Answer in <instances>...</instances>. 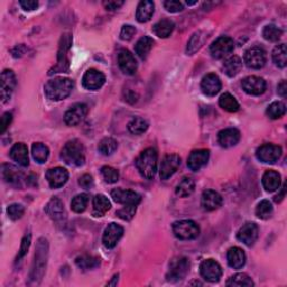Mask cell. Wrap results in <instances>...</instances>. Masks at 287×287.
<instances>
[{
  "instance_id": "cell-46",
  "label": "cell",
  "mask_w": 287,
  "mask_h": 287,
  "mask_svg": "<svg viewBox=\"0 0 287 287\" xmlns=\"http://www.w3.org/2000/svg\"><path fill=\"white\" fill-rule=\"evenodd\" d=\"M273 204H271L268 200H262L258 203V206L256 208V215L259 219L262 220H267L271 216H273Z\"/></svg>"
},
{
  "instance_id": "cell-59",
  "label": "cell",
  "mask_w": 287,
  "mask_h": 287,
  "mask_svg": "<svg viewBox=\"0 0 287 287\" xmlns=\"http://www.w3.org/2000/svg\"><path fill=\"white\" fill-rule=\"evenodd\" d=\"M126 100L130 102V104H135V102L138 100V95L133 91H127V93H126Z\"/></svg>"
},
{
  "instance_id": "cell-18",
  "label": "cell",
  "mask_w": 287,
  "mask_h": 287,
  "mask_svg": "<svg viewBox=\"0 0 287 287\" xmlns=\"http://www.w3.org/2000/svg\"><path fill=\"white\" fill-rule=\"evenodd\" d=\"M16 86V76L14 72L11 70H5L2 73V86H0V95H2V101L7 102L11 99L13 91Z\"/></svg>"
},
{
  "instance_id": "cell-39",
  "label": "cell",
  "mask_w": 287,
  "mask_h": 287,
  "mask_svg": "<svg viewBox=\"0 0 287 287\" xmlns=\"http://www.w3.org/2000/svg\"><path fill=\"white\" fill-rule=\"evenodd\" d=\"M196 189V183L191 177L183 178V181L176 187V194L179 198L189 197Z\"/></svg>"
},
{
  "instance_id": "cell-25",
  "label": "cell",
  "mask_w": 287,
  "mask_h": 287,
  "mask_svg": "<svg viewBox=\"0 0 287 287\" xmlns=\"http://www.w3.org/2000/svg\"><path fill=\"white\" fill-rule=\"evenodd\" d=\"M45 212L52 220L54 221L62 220L65 216L64 204H63V202L58 198H53L51 199L50 202L46 204Z\"/></svg>"
},
{
  "instance_id": "cell-21",
  "label": "cell",
  "mask_w": 287,
  "mask_h": 287,
  "mask_svg": "<svg viewBox=\"0 0 287 287\" xmlns=\"http://www.w3.org/2000/svg\"><path fill=\"white\" fill-rule=\"evenodd\" d=\"M209 157H210V152L208 149H198L189 154L187 159V166L193 172H198L207 165Z\"/></svg>"
},
{
  "instance_id": "cell-37",
  "label": "cell",
  "mask_w": 287,
  "mask_h": 287,
  "mask_svg": "<svg viewBox=\"0 0 287 287\" xmlns=\"http://www.w3.org/2000/svg\"><path fill=\"white\" fill-rule=\"evenodd\" d=\"M204 40H206V36H204L203 32L199 31L197 33H194L191 37V40H189L187 43V48H186L187 54L192 55L197 51L200 50L201 46L203 45Z\"/></svg>"
},
{
  "instance_id": "cell-51",
  "label": "cell",
  "mask_w": 287,
  "mask_h": 287,
  "mask_svg": "<svg viewBox=\"0 0 287 287\" xmlns=\"http://www.w3.org/2000/svg\"><path fill=\"white\" fill-rule=\"evenodd\" d=\"M31 240H32L31 233H27V235L23 238L22 244H21V249H19L16 261H19L22 258H24V256L27 254L28 248H29V246H31Z\"/></svg>"
},
{
  "instance_id": "cell-49",
  "label": "cell",
  "mask_w": 287,
  "mask_h": 287,
  "mask_svg": "<svg viewBox=\"0 0 287 287\" xmlns=\"http://www.w3.org/2000/svg\"><path fill=\"white\" fill-rule=\"evenodd\" d=\"M24 212H25V208H24L22 204L18 203H13L7 208V213L8 217L12 219V220H18L24 216Z\"/></svg>"
},
{
  "instance_id": "cell-22",
  "label": "cell",
  "mask_w": 287,
  "mask_h": 287,
  "mask_svg": "<svg viewBox=\"0 0 287 287\" xmlns=\"http://www.w3.org/2000/svg\"><path fill=\"white\" fill-rule=\"evenodd\" d=\"M202 92L208 97H215L221 90V81L219 76L210 73L203 77L201 81Z\"/></svg>"
},
{
  "instance_id": "cell-11",
  "label": "cell",
  "mask_w": 287,
  "mask_h": 287,
  "mask_svg": "<svg viewBox=\"0 0 287 287\" xmlns=\"http://www.w3.org/2000/svg\"><path fill=\"white\" fill-rule=\"evenodd\" d=\"M181 157L176 154H171L166 155L162 160V164H160V171L159 175L160 178L166 181L169 177H172L173 175L176 173L178 167L181 166Z\"/></svg>"
},
{
  "instance_id": "cell-48",
  "label": "cell",
  "mask_w": 287,
  "mask_h": 287,
  "mask_svg": "<svg viewBox=\"0 0 287 287\" xmlns=\"http://www.w3.org/2000/svg\"><path fill=\"white\" fill-rule=\"evenodd\" d=\"M101 174L102 177H104L105 182L108 184H114L117 183L119 179V173L117 169L110 167V166H104L101 168Z\"/></svg>"
},
{
  "instance_id": "cell-55",
  "label": "cell",
  "mask_w": 287,
  "mask_h": 287,
  "mask_svg": "<svg viewBox=\"0 0 287 287\" xmlns=\"http://www.w3.org/2000/svg\"><path fill=\"white\" fill-rule=\"evenodd\" d=\"M13 119V115L11 113H5L2 117V120H0V133L4 134L6 129L8 128V126L11 125Z\"/></svg>"
},
{
  "instance_id": "cell-44",
  "label": "cell",
  "mask_w": 287,
  "mask_h": 287,
  "mask_svg": "<svg viewBox=\"0 0 287 287\" xmlns=\"http://www.w3.org/2000/svg\"><path fill=\"white\" fill-rule=\"evenodd\" d=\"M117 147H118V144H117L116 140L111 137H106L104 139H101L98 145L99 152L102 155H105V156H109V155L114 154L116 152Z\"/></svg>"
},
{
  "instance_id": "cell-26",
  "label": "cell",
  "mask_w": 287,
  "mask_h": 287,
  "mask_svg": "<svg viewBox=\"0 0 287 287\" xmlns=\"http://www.w3.org/2000/svg\"><path fill=\"white\" fill-rule=\"evenodd\" d=\"M228 264L233 269H240L246 264V255L245 251L239 247H232L228 250L227 255Z\"/></svg>"
},
{
  "instance_id": "cell-27",
  "label": "cell",
  "mask_w": 287,
  "mask_h": 287,
  "mask_svg": "<svg viewBox=\"0 0 287 287\" xmlns=\"http://www.w3.org/2000/svg\"><path fill=\"white\" fill-rule=\"evenodd\" d=\"M11 157L13 160H15L18 165H21L23 167L28 166L29 159H28V149L27 146L23 143L15 144L11 149Z\"/></svg>"
},
{
  "instance_id": "cell-14",
  "label": "cell",
  "mask_w": 287,
  "mask_h": 287,
  "mask_svg": "<svg viewBox=\"0 0 287 287\" xmlns=\"http://www.w3.org/2000/svg\"><path fill=\"white\" fill-rule=\"evenodd\" d=\"M242 89L250 95H260L266 91V81L259 76H247L241 82Z\"/></svg>"
},
{
  "instance_id": "cell-35",
  "label": "cell",
  "mask_w": 287,
  "mask_h": 287,
  "mask_svg": "<svg viewBox=\"0 0 287 287\" xmlns=\"http://www.w3.org/2000/svg\"><path fill=\"white\" fill-rule=\"evenodd\" d=\"M219 105H220L221 108L223 110L228 111V113H236V111L239 110L240 106L239 102L237 101V99L230 93H223L220 99H219Z\"/></svg>"
},
{
  "instance_id": "cell-41",
  "label": "cell",
  "mask_w": 287,
  "mask_h": 287,
  "mask_svg": "<svg viewBox=\"0 0 287 287\" xmlns=\"http://www.w3.org/2000/svg\"><path fill=\"white\" fill-rule=\"evenodd\" d=\"M148 129V123L140 117H135L128 124V130L134 135H142Z\"/></svg>"
},
{
  "instance_id": "cell-5",
  "label": "cell",
  "mask_w": 287,
  "mask_h": 287,
  "mask_svg": "<svg viewBox=\"0 0 287 287\" xmlns=\"http://www.w3.org/2000/svg\"><path fill=\"white\" fill-rule=\"evenodd\" d=\"M189 269V261L185 257H177L169 262L166 278L171 283H177L185 278Z\"/></svg>"
},
{
  "instance_id": "cell-45",
  "label": "cell",
  "mask_w": 287,
  "mask_h": 287,
  "mask_svg": "<svg viewBox=\"0 0 287 287\" xmlns=\"http://www.w3.org/2000/svg\"><path fill=\"white\" fill-rule=\"evenodd\" d=\"M87 203H89V196L86 193L77 194L76 197L73 198L71 202V209L76 213H82L86 209Z\"/></svg>"
},
{
  "instance_id": "cell-36",
  "label": "cell",
  "mask_w": 287,
  "mask_h": 287,
  "mask_svg": "<svg viewBox=\"0 0 287 287\" xmlns=\"http://www.w3.org/2000/svg\"><path fill=\"white\" fill-rule=\"evenodd\" d=\"M75 264L81 269L90 270V269L97 268V267L100 265V259L93 256L84 255V256L77 257V258L75 259Z\"/></svg>"
},
{
  "instance_id": "cell-32",
  "label": "cell",
  "mask_w": 287,
  "mask_h": 287,
  "mask_svg": "<svg viewBox=\"0 0 287 287\" xmlns=\"http://www.w3.org/2000/svg\"><path fill=\"white\" fill-rule=\"evenodd\" d=\"M222 67H223V71H225V73L228 76L233 77L237 74H239V72L241 71L242 61L239 56L233 55L228 58V60H226V62L223 63Z\"/></svg>"
},
{
  "instance_id": "cell-6",
  "label": "cell",
  "mask_w": 287,
  "mask_h": 287,
  "mask_svg": "<svg viewBox=\"0 0 287 287\" xmlns=\"http://www.w3.org/2000/svg\"><path fill=\"white\" fill-rule=\"evenodd\" d=\"M174 235L181 240H192L200 235V228L192 220L176 221L173 225Z\"/></svg>"
},
{
  "instance_id": "cell-47",
  "label": "cell",
  "mask_w": 287,
  "mask_h": 287,
  "mask_svg": "<svg viewBox=\"0 0 287 287\" xmlns=\"http://www.w3.org/2000/svg\"><path fill=\"white\" fill-rule=\"evenodd\" d=\"M281 35H283V31L276 25H267L262 31V36L269 42L279 41Z\"/></svg>"
},
{
  "instance_id": "cell-31",
  "label": "cell",
  "mask_w": 287,
  "mask_h": 287,
  "mask_svg": "<svg viewBox=\"0 0 287 287\" xmlns=\"http://www.w3.org/2000/svg\"><path fill=\"white\" fill-rule=\"evenodd\" d=\"M2 175L5 182L9 184H18L21 182L23 174L18 169L9 164H4L2 166Z\"/></svg>"
},
{
  "instance_id": "cell-61",
  "label": "cell",
  "mask_w": 287,
  "mask_h": 287,
  "mask_svg": "<svg viewBox=\"0 0 287 287\" xmlns=\"http://www.w3.org/2000/svg\"><path fill=\"white\" fill-rule=\"evenodd\" d=\"M118 275H116V276H114V279H113V281H110V283H108V285L109 286H115L117 283H116V280H118Z\"/></svg>"
},
{
  "instance_id": "cell-28",
  "label": "cell",
  "mask_w": 287,
  "mask_h": 287,
  "mask_svg": "<svg viewBox=\"0 0 287 287\" xmlns=\"http://www.w3.org/2000/svg\"><path fill=\"white\" fill-rule=\"evenodd\" d=\"M154 11L155 4L153 2H149V0H144V2H140L138 5L137 12H136V18H137L139 23L148 22L152 18Z\"/></svg>"
},
{
  "instance_id": "cell-24",
  "label": "cell",
  "mask_w": 287,
  "mask_h": 287,
  "mask_svg": "<svg viewBox=\"0 0 287 287\" xmlns=\"http://www.w3.org/2000/svg\"><path fill=\"white\" fill-rule=\"evenodd\" d=\"M201 204L206 211L217 210L222 206V197L213 189H207L202 194Z\"/></svg>"
},
{
  "instance_id": "cell-15",
  "label": "cell",
  "mask_w": 287,
  "mask_h": 287,
  "mask_svg": "<svg viewBox=\"0 0 287 287\" xmlns=\"http://www.w3.org/2000/svg\"><path fill=\"white\" fill-rule=\"evenodd\" d=\"M259 229L254 222H247L242 226L237 233V238L247 246H252L258 239Z\"/></svg>"
},
{
  "instance_id": "cell-53",
  "label": "cell",
  "mask_w": 287,
  "mask_h": 287,
  "mask_svg": "<svg viewBox=\"0 0 287 287\" xmlns=\"http://www.w3.org/2000/svg\"><path fill=\"white\" fill-rule=\"evenodd\" d=\"M136 28L133 25H124L120 32V38L123 41H130L135 36Z\"/></svg>"
},
{
  "instance_id": "cell-34",
  "label": "cell",
  "mask_w": 287,
  "mask_h": 287,
  "mask_svg": "<svg viewBox=\"0 0 287 287\" xmlns=\"http://www.w3.org/2000/svg\"><path fill=\"white\" fill-rule=\"evenodd\" d=\"M111 203L108 200V198L105 197L104 194H98L93 198V216L94 217H102L105 213L109 210Z\"/></svg>"
},
{
  "instance_id": "cell-8",
  "label": "cell",
  "mask_w": 287,
  "mask_h": 287,
  "mask_svg": "<svg viewBox=\"0 0 287 287\" xmlns=\"http://www.w3.org/2000/svg\"><path fill=\"white\" fill-rule=\"evenodd\" d=\"M283 149L275 144H265L257 149V158L266 164H274L281 157Z\"/></svg>"
},
{
  "instance_id": "cell-12",
  "label": "cell",
  "mask_w": 287,
  "mask_h": 287,
  "mask_svg": "<svg viewBox=\"0 0 287 287\" xmlns=\"http://www.w3.org/2000/svg\"><path fill=\"white\" fill-rule=\"evenodd\" d=\"M87 111H89V108L85 104H81V102L74 104L64 115L65 124L67 126H71V127L79 125L86 117Z\"/></svg>"
},
{
  "instance_id": "cell-4",
  "label": "cell",
  "mask_w": 287,
  "mask_h": 287,
  "mask_svg": "<svg viewBox=\"0 0 287 287\" xmlns=\"http://www.w3.org/2000/svg\"><path fill=\"white\" fill-rule=\"evenodd\" d=\"M61 158L67 165L82 166L85 162V149L80 140L73 139L67 142L62 148Z\"/></svg>"
},
{
  "instance_id": "cell-60",
  "label": "cell",
  "mask_w": 287,
  "mask_h": 287,
  "mask_svg": "<svg viewBox=\"0 0 287 287\" xmlns=\"http://www.w3.org/2000/svg\"><path fill=\"white\" fill-rule=\"evenodd\" d=\"M285 193H286V186L284 185L283 186V188H281V192H280V194H278V196H276L275 197V202H277V203H279V202H281L284 200V198H285Z\"/></svg>"
},
{
  "instance_id": "cell-7",
  "label": "cell",
  "mask_w": 287,
  "mask_h": 287,
  "mask_svg": "<svg viewBox=\"0 0 287 287\" xmlns=\"http://www.w3.org/2000/svg\"><path fill=\"white\" fill-rule=\"evenodd\" d=\"M233 48H235V42H233L232 38L228 36H221L211 44L210 53L213 58L220 60V58L230 54L233 51Z\"/></svg>"
},
{
  "instance_id": "cell-54",
  "label": "cell",
  "mask_w": 287,
  "mask_h": 287,
  "mask_svg": "<svg viewBox=\"0 0 287 287\" xmlns=\"http://www.w3.org/2000/svg\"><path fill=\"white\" fill-rule=\"evenodd\" d=\"M79 184H80V186L81 187H83L85 189H90L93 187V178H92L91 175L89 174H84L83 176H81L80 179H79Z\"/></svg>"
},
{
  "instance_id": "cell-23",
  "label": "cell",
  "mask_w": 287,
  "mask_h": 287,
  "mask_svg": "<svg viewBox=\"0 0 287 287\" xmlns=\"http://www.w3.org/2000/svg\"><path fill=\"white\" fill-rule=\"evenodd\" d=\"M240 140V131L236 128H227L218 134V142L223 148H229Z\"/></svg>"
},
{
  "instance_id": "cell-9",
  "label": "cell",
  "mask_w": 287,
  "mask_h": 287,
  "mask_svg": "<svg viewBox=\"0 0 287 287\" xmlns=\"http://www.w3.org/2000/svg\"><path fill=\"white\" fill-rule=\"evenodd\" d=\"M266 60V52L264 51V48L259 46L250 47L249 50L246 51L244 57L246 65L254 70H259L261 67H264Z\"/></svg>"
},
{
  "instance_id": "cell-19",
  "label": "cell",
  "mask_w": 287,
  "mask_h": 287,
  "mask_svg": "<svg viewBox=\"0 0 287 287\" xmlns=\"http://www.w3.org/2000/svg\"><path fill=\"white\" fill-rule=\"evenodd\" d=\"M46 179L52 188H60L64 186L69 179V172L63 167H54L48 169Z\"/></svg>"
},
{
  "instance_id": "cell-42",
  "label": "cell",
  "mask_w": 287,
  "mask_h": 287,
  "mask_svg": "<svg viewBox=\"0 0 287 287\" xmlns=\"http://www.w3.org/2000/svg\"><path fill=\"white\" fill-rule=\"evenodd\" d=\"M227 286L235 287H251L254 286V281L247 274H236L227 281Z\"/></svg>"
},
{
  "instance_id": "cell-20",
  "label": "cell",
  "mask_w": 287,
  "mask_h": 287,
  "mask_svg": "<svg viewBox=\"0 0 287 287\" xmlns=\"http://www.w3.org/2000/svg\"><path fill=\"white\" fill-rule=\"evenodd\" d=\"M118 64L120 70L127 75H134L136 71H137V66H138L135 56L127 50H123L119 52Z\"/></svg>"
},
{
  "instance_id": "cell-33",
  "label": "cell",
  "mask_w": 287,
  "mask_h": 287,
  "mask_svg": "<svg viewBox=\"0 0 287 287\" xmlns=\"http://www.w3.org/2000/svg\"><path fill=\"white\" fill-rule=\"evenodd\" d=\"M154 40L149 36H144L138 40V42L136 43L135 45V52L142 60H145L147 55L149 54L150 50L153 48L154 45Z\"/></svg>"
},
{
  "instance_id": "cell-16",
  "label": "cell",
  "mask_w": 287,
  "mask_h": 287,
  "mask_svg": "<svg viewBox=\"0 0 287 287\" xmlns=\"http://www.w3.org/2000/svg\"><path fill=\"white\" fill-rule=\"evenodd\" d=\"M105 82L106 76L104 75V73H101L95 69L87 70L83 75V79H82V84H83L86 90L90 91L99 90L105 84Z\"/></svg>"
},
{
  "instance_id": "cell-38",
  "label": "cell",
  "mask_w": 287,
  "mask_h": 287,
  "mask_svg": "<svg viewBox=\"0 0 287 287\" xmlns=\"http://www.w3.org/2000/svg\"><path fill=\"white\" fill-rule=\"evenodd\" d=\"M32 154L34 159H35L37 163L43 164L47 160L48 155H50V150H48L46 145L42 143H35L32 147Z\"/></svg>"
},
{
  "instance_id": "cell-50",
  "label": "cell",
  "mask_w": 287,
  "mask_h": 287,
  "mask_svg": "<svg viewBox=\"0 0 287 287\" xmlns=\"http://www.w3.org/2000/svg\"><path fill=\"white\" fill-rule=\"evenodd\" d=\"M136 207L137 206H125L124 208H121L120 210L117 211V216L123 220L129 221L134 218L136 213Z\"/></svg>"
},
{
  "instance_id": "cell-13",
  "label": "cell",
  "mask_w": 287,
  "mask_h": 287,
  "mask_svg": "<svg viewBox=\"0 0 287 287\" xmlns=\"http://www.w3.org/2000/svg\"><path fill=\"white\" fill-rule=\"evenodd\" d=\"M124 235V228L117 225V223H110L105 229L104 236H102V242L107 249H113L118 244L120 238Z\"/></svg>"
},
{
  "instance_id": "cell-30",
  "label": "cell",
  "mask_w": 287,
  "mask_h": 287,
  "mask_svg": "<svg viewBox=\"0 0 287 287\" xmlns=\"http://www.w3.org/2000/svg\"><path fill=\"white\" fill-rule=\"evenodd\" d=\"M175 28V24L171 19H162V21L157 22L153 27V32L155 35L160 38H167L171 36Z\"/></svg>"
},
{
  "instance_id": "cell-58",
  "label": "cell",
  "mask_w": 287,
  "mask_h": 287,
  "mask_svg": "<svg viewBox=\"0 0 287 287\" xmlns=\"http://www.w3.org/2000/svg\"><path fill=\"white\" fill-rule=\"evenodd\" d=\"M278 93L279 95L283 97V98H285L286 94H287V84H286V81H281L280 83L278 84Z\"/></svg>"
},
{
  "instance_id": "cell-57",
  "label": "cell",
  "mask_w": 287,
  "mask_h": 287,
  "mask_svg": "<svg viewBox=\"0 0 287 287\" xmlns=\"http://www.w3.org/2000/svg\"><path fill=\"white\" fill-rule=\"evenodd\" d=\"M104 5L108 11H116V9H118L123 6L124 2H105Z\"/></svg>"
},
{
  "instance_id": "cell-43",
  "label": "cell",
  "mask_w": 287,
  "mask_h": 287,
  "mask_svg": "<svg viewBox=\"0 0 287 287\" xmlns=\"http://www.w3.org/2000/svg\"><path fill=\"white\" fill-rule=\"evenodd\" d=\"M267 116L270 119H278L281 118L286 114V106L284 102L281 101H275L270 104L268 108H267Z\"/></svg>"
},
{
  "instance_id": "cell-62",
  "label": "cell",
  "mask_w": 287,
  "mask_h": 287,
  "mask_svg": "<svg viewBox=\"0 0 287 287\" xmlns=\"http://www.w3.org/2000/svg\"><path fill=\"white\" fill-rule=\"evenodd\" d=\"M197 4V2H187V5H189V6H192V5H196Z\"/></svg>"
},
{
  "instance_id": "cell-1",
  "label": "cell",
  "mask_w": 287,
  "mask_h": 287,
  "mask_svg": "<svg viewBox=\"0 0 287 287\" xmlns=\"http://www.w3.org/2000/svg\"><path fill=\"white\" fill-rule=\"evenodd\" d=\"M74 83L70 79L66 77H57L48 81L44 86V92L47 99L52 101H61L67 98L73 91Z\"/></svg>"
},
{
  "instance_id": "cell-29",
  "label": "cell",
  "mask_w": 287,
  "mask_h": 287,
  "mask_svg": "<svg viewBox=\"0 0 287 287\" xmlns=\"http://www.w3.org/2000/svg\"><path fill=\"white\" fill-rule=\"evenodd\" d=\"M281 183V177L280 174L278 172L275 171H267L264 176H262V185H264L266 191L268 192H274L276 189H278L280 187Z\"/></svg>"
},
{
  "instance_id": "cell-3",
  "label": "cell",
  "mask_w": 287,
  "mask_h": 287,
  "mask_svg": "<svg viewBox=\"0 0 287 287\" xmlns=\"http://www.w3.org/2000/svg\"><path fill=\"white\" fill-rule=\"evenodd\" d=\"M157 159L158 154L154 148H147L140 153L136 159V167L143 177L147 179L155 177L157 172Z\"/></svg>"
},
{
  "instance_id": "cell-40",
  "label": "cell",
  "mask_w": 287,
  "mask_h": 287,
  "mask_svg": "<svg viewBox=\"0 0 287 287\" xmlns=\"http://www.w3.org/2000/svg\"><path fill=\"white\" fill-rule=\"evenodd\" d=\"M273 60L275 62V64L280 67V69H284L287 64V51H286V45L283 44H279L277 45L274 51H273Z\"/></svg>"
},
{
  "instance_id": "cell-10",
  "label": "cell",
  "mask_w": 287,
  "mask_h": 287,
  "mask_svg": "<svg viewBox=\"0 0 287 287\" xmlns=\"http://www.w3.org/2000/svg\"><path fill=\"white\" fill-rule=\"evenodd\" d=\"M200 273L209 283H218L222 276V268L216 260L207 259L201 262Z\"/></svg>"
},
{
  "instance_id": "cell-52",
  "label": "cell",
  "mask_w": 287,
  "mask_h": 287,
  "mask_svg": "<svg viewBox=\"0 0 287 287\" xmlns=\"http://www.w3.org/2000/svg\"><path fill=\"white\" fill-rule=\"evenodd\" d=\"M164 7L169 13H179L184 9V5L181 2H176V0H167L164 3Z\"/></svg>"
},
{
  "instance_id": "cell-2",
  "label": "cell",
  "mask_w": 287,
  "mask_h": 287,
  "mask_svg": "<svg viewBox=\"0 0 287 287\" xmlns=\"http://www.w3.org/2000/svg\"><path fill=\"white\" fill-rule=\"evenodd\" d=\"M47 257H48V244L45 238H40L36 245L35 259H34V265L32 267L31 280L37 284L42 280L44 273H45L46 265H47Z\"/></svg>"
},
{
  "instance_id": "cell-56",
  "label": "cell",
  "mask_w": 287,
  "mask_h": 287,
  "mask_svg": "<svg viewBox=\"0 0 287 287\" xmlns=\"http://www.w3.org/2000/svg\"><path fill=\"white\" fill-rule=\"evenodd\" d=\"M19 5H21L24 11L31 12L37 8L38 3L35 0H22V2H19Z\"/></svg>"
},
{
  "instance_id": "cell-17",
  "label": "cell",
  "mask_w": 287,
  "mask_h": 287,
  "mask_svg": "<svg viewBox=\"0 0 287 287\" xmlns=\"http://www.w3.org/2000/svg\"><path fill=\"white\" fill-rule=\"evenodd\" d=\"M111 198L117 203L124 204V206H137L140 200H142L139 194L135 191L121 188H116L114 191H111Z\"/></svg>"
}]
</instances>
